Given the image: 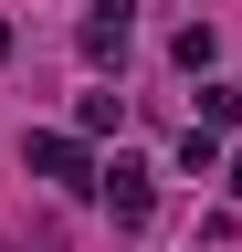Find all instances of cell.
<instances>
[{"instance_id": "cell-4", "label": "cell", "mask_w": 242, "mask_h": 252, "mask_svg": "<svg viewBox=\"0 0 242 252\" xmlns=\"http://www.w3.org/2000/svg\"><path fill=\"white\" fill-rule=\"evenodd\" d=\"M179 168H190V179H221V137L190 126V137H179Z\"/></svg>"}, {"instance_id": "cell-8", "label": "cell", "mask_w": 242, "mask_h": 252, "mask_svg": "<svg viewBox=\"0 0 242 252\" xmlns=\"http://www.w3.org/2000/svg\"><path fill=\"white\" fill-rule=\"evenodd\" d=\"M0 63H11V21H0Z\"/></svg>"}, {"instance_id": "cell-6", "label": "cell", "mask_w": 242, "mask_h": 252, "mask_svg": "<svg viewBox=\"0 0 242 252\" xmlns=\"http://www.w3.org/2000/svg\"><path fill=\"white\" fill-rule=\"evenodd\" d=\"M232 116H242V84H210L200 94V126H232Z\"/></svg>"}, {"instance_id": "cell-2", "label": "cell", "mask_w": 242, "mask_h": 252, "mask_svg": "<svg viewBox=\"0 0 242 252\" xmlns=\"http://www.w3.org/2000/svg\"><path fill=\"white\" fill-rule=\"evenodd\" d=\"M21 158H32V179H53V189H95V179H105L95 158H84V137H32Z\"/></svg>"}, {"instance_id": "cell-7", "label": "cell", "mask_w": 242, "mask_h": 252, "mask_svg": "<svg viewBox=\"0 0 242 252\" xmlns=\"http://www.w3.org/2000/svg\"><path fill=\"white\" fill-rule=\"evenodd\" d=\"M221 179H232V200H242V158H221Z\"/></svg>"}, {"instance_id": "cell-3", "label": "cell", "mask_w": 242, "mask_h": 252, "mask_svg": "<svg viewBox=\"0 0 242 252\" xmlns=\"http://www.w3.org/2000/svg\"><path fill=\"white\" fill-rule=\"evenodd\" d=\"M74 42H84V63H127V0H95Z\"/></svg>"}, {"instance_id": "cell-1", "label": "cell", "mask_w": 242, "mask_h": 252, "mask_svg": "<svg viewBox=\"0 0 242 252\" xmlns=\"http://www.w3.org/2000/svg\"><path fill=\"white\" fill-rule=\"evenodd\" d=\"M95 189H105L116 231H147V220H158V168H147V158H116V168H105Z\"/></svg>"}, {"instance_id": "cell-5", "label": "cell", "mask_w": 242, "mask_h": 252, "mask_svg": "<svg viewBox=\"0 0 242 252\" xmlns=\"http://www.w3.org/2000/svg\"><path fill=\"white\" fill-rule=\"evenodd\" d=\"M179 63H190V74H210V63H221V32H210V21H190V32H179V42H169Z\"/></svg>"}]
</instances>
